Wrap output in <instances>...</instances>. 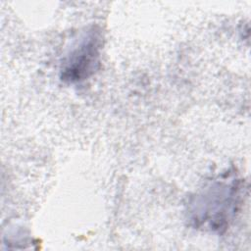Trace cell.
<instances>
[{
    "mask_svg": "<svg viewBox=\"0 0 251 251\" xmlns=\"http://www.w3.org/2000/svg\"><path fill=\"white\" fill-rule=\"evenodd\" d=\"M239 200L240 183L237 178L215 179L192 198L189 203L190 220L197 227L222 231L233 219Z\"/></svg>",
    "mask_w": 251,
    "mask_h": 251,
    "instance_id": "6da1fadb",
    "label": "cell"
},
{
    "mask_svg": "<svg viewBox=\"0 0 251 251\" xmlns=\"http://www.w3.org/2000/svg\"><path fill=\"white\" fill-rule=\"evenodd\" d=\"M102 37L98 30H89L66 58L61 67V79L69 83L82 81L92 75L100 63Z\"/></svg>",
    "mask_w": 251,
    "mask_h": 251,
    "instance_id": "7a4b0ae2",
    "label": "cell"
}]
</instances>
